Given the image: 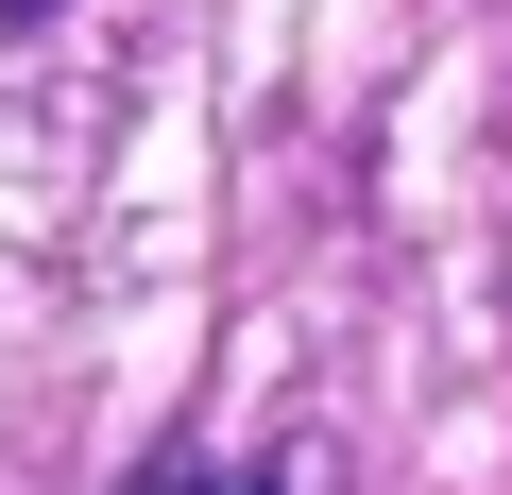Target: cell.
<instances>
[{
	"mask_svg": "<svg viewBox=\"0 0 512 495\" xmlns=\"http://www.w3.org/2000/svg\"><path fill=\"white\" fill-rule=\"evenodd\" d=\"M154 495H256V478H154Z\"/></svg>",
	"mask_w": 512,
	"mask_h": 495,
	"instance_id": "6da1fadb",
	"label": "cell"
},
{
	"mask_svg": "<svg viewBox=\"0 0 512 495\" xmlns=\"http://www.w3.org/2000/svg\"><path fill=\"white\" fill-rule=\"evenodd\" d=\"M0 18H52V0H0Z\"/></svg>",
	"mask_w": 512,
	"mask_h": 495,
	"instance_id": "7a4b0ae2",
	"label": "cell"
}]
</instances>
